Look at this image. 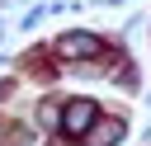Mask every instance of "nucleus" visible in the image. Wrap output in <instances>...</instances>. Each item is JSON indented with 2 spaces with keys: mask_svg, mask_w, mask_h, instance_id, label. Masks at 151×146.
<instances>
[{
  "mask_svg": "<svg viewBox=\"0 0 151 146\" xmlns=\"http://www.w3.org/2000/svg\"><path fill=\"white\" fill-rule=\"evenodd\" d=\"M94 47H99L94 38H66L61 42V57H80V52H94Z\"/></svg>",
  "mask_w": 151,
  "mask_h": 146,
  "instance_id": "obj_3",
  "label": "nucleus"
},
{
  "mask_svg": "<svg viewBox=\"0 0 151 146\" xmlns=\"http://www.w3.org/2000/svg\"><path fill=\"white\" fill-rule=\"evenodd\" d=\"M118 137H123V122H118V118H109L104 127H94V137H90V141H94V146H109V141H118Z\"/></svg>",
  "mask_w": 151,
  "mask_h": 146,
  "instance_id": "obj_2",
  "label": "nucleus"
},
{
  "mask_svg": "<svg viewBox=\"0 0 151 146\" xmlns=\"http://www.w3.org/2000/svg\"><path fill=\"white\" fill-rule=\"evenodd\" d=\"M90 118H94V104L76 99V104L66 108V118H61V132H66V137H80V132L90 127Z\"/></svg>",
  "mask_w": 151,
  "mask_h": 146,
  "instance_id": "obj_1",
  "label": "nucleus"
}]
</instances>
